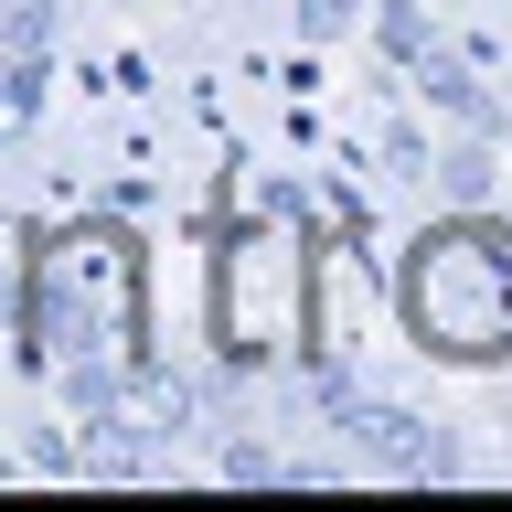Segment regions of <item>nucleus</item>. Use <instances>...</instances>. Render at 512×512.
Listing matches in <instances>:
<instances>
[{"mask_svg": "<svg viewBox=\"0 0 512 512\" xmlns=\"http://www.w3.org/2000/svg\"><path fill=\"white\" fill-rule=\"evenodd\" d=\"M406 310H416V331L438 352H459V363L512 352V235L502 224H448V235H427L416 267H406Z\"/></svg>", "mask_w": 512, "mask_h": 512, "instance_id": "nucleus-1", "label": "nucleus"}]
</instances>
